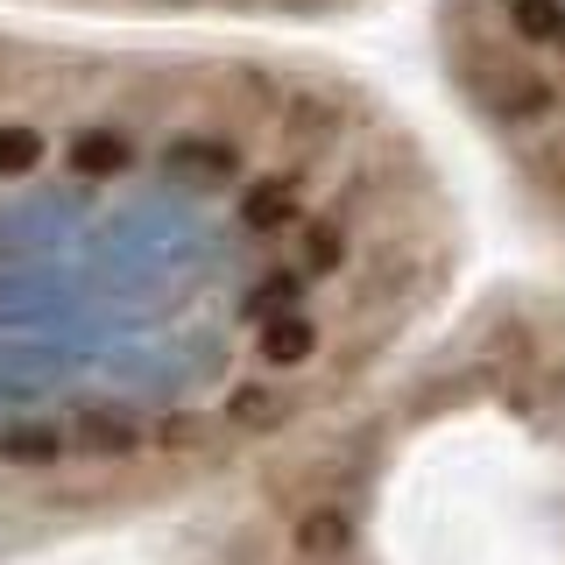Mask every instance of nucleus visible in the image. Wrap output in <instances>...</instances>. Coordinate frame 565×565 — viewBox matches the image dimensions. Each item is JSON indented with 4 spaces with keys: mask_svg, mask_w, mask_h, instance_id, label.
I'll use <instances>...</instances> for the list:
<instances>
[{
    "mask_svg": "<svg viewBox=\"0 0 565 565\" xmlns=\"http://www.w3.org/2000/svg\"><path fill=\"white\" fill-rule=\"evenodd\" d=\"M297 212H305V177H262L241 199V226L247 234H290Z\"/></svg>",
    "mask_w": 565,
    "mask_h": 565,
    "instance_id": "nucleus-1",
    "label": "nucleus"
},
{
    "mask_svg": "<svg viewBox=\"0 0 565 565\" xmlns=\"http://www.w3.org/2000/svg\"><path fill=\"white\" fill-rule=\"evenodd\" d=\"M43 156H50V141L29 120H0V177H29Z\"/></svg>",
    "mask_w": 565,
    "mask_h": 565,
    "instance_id": "nucleus-9",
    "label": "nucleus"
},
{
    "mask_svg": "<svg viewBox=\"0 0 565 565\" xmlns=\"http://www.w3.org/2000/svg\"><path fill=\"white\" fill-rule=\"evenodd\" d=\"M494 114H502V120H544V114H552V85L530 78V71H502V85H494Z\"/></svg>",
    "mask_w": 565,
    "mask_h": 565,
    "instance_id": "nucleus-7",
    "label": "nucleus"
},
{
    "mask_svg": "<svg viewBox=\"0 0 565 565\" xmlns=\"http://www.w3.org/2000/svg\"><path fill=\"white\" fill-rule=\"evenodd\" d=\"M297 552L305 558H326V552H353L347 523L332 516V509H318V516H305V530H297Z\"/></svg>",
    "mask_w": 565,
    "mask_h": 565,
    "instance_id": "nucleus-11",
    "label": "nucleus"
},
{
    "mask_svg": "<svg viewBox=\"0 0 565 565\" xmlns=\"http://www.w3.org/2000/svg\"><path fill=\"white\" fill-rule=\"evenodd\" d=\"M347 262V234L332 220H318V226H305V269H340Z\"/></svg>",
    "mask_w": 565,
    "mask_h": 565,
    "instance_id": "nucleus-12",
    "label": "nucleus"
},
{
    "mask_svg": "<svg viewBox=\"0 0 565 565\" xmlns=\"http://www.w3.org/2000/svg\"><path fill=\"white\" fill-rule=\"evenodd\" d=\"M311 347H318V326H311V318H297V311H269V318H262V353H269L276 367L311 361Z\"/></svg>",
    "mask_w": 565,
    "mask_h": 565,
    "instance_id": "nucleus-5",
    "label": "nucleus"
},
{
    "mask_svg": "<svg viewBox=\"0 0 565 565\" xmlns=\"http://www.w3.org/2000/svg\"><path fill=\"white\" fill-rule=\"evenodd\" d=\"M163 170L191 177V184H220V177H234V149L220 135H177L163 149Z\"/></svg>",
    "mask_w": 565,
    "mask_h": 565,
    "instance_id": "nucleus-2",
    "label": "nucleus"
},
{
    "mask_svg": "<svg viewBox=\"0 0 565 565\" xmlns=\"http://www.w3.org/2000/svg\"><path fill=\"white\" fill-rule=\"evenodd\" d=\"M509 22L523 43H558L565 35V0H509Z\"/></svg>",
    "mask_w": 565,
    "mask_h": 565,
    "instance_id": "nucleus-10",
    "label": "nucleus"
},
{
    "mask_svg": "<svg viewBox=\"0 0 565 565\" xmlns=\"http://www.w3.org/2000/svg\"><path fill=\"white\" fill-rule=\"evenodd\" d=\"M290 305H297V276H269V282H262V297H255L262 318H269V311H290Z\"/></svg>",
    "mask_w": 565,
    "mask_h": 565,
    "instance_id": "nucleus-13",
    "label": "nucleus"
},
{
    "mask_svg": "<svg viewBox=\"0 0 565 565\" xmlns=\"http://www.w3.org/2000/svg\"><path fill=\"white\" fill-rule=\"evenodd\" d=\"M282 417H290V396H282V388L241 382L234 396H226V424H241V431H276Z\"/></svg>",
    "mask_w": 565,
    "mask_h": 565,
    "instance_id": "nucleus-6",
    "label": "nucleus"
},
{
    "mask_svg": "<svg viewBox=\"0 0 565 565\" xmlns=\"http://www.w3.org/2000/svg\"><path fill=\"white\" fill-rule=\"evenodd\" d=\"M71 170L78 177H120L128 170V141L106 135V128H85L78 141H71Z\"/></svg>",
    "mask_w": 565,
    "mask_h": 565,
    "instance_id": "nucleus-8",
    "label": "nucleus"
},
{
    "mask_svg": "<svg viewBox=\"0 0 565 565\" xmlns=\"http://www.w3.org/2000/svg\"><path fill=\"white\" fill-rule=\"evenodd\" d=\"M64 446H71V431H57L50 417H29V424L0 431V459L8 467H50V459H64Z\"/></svg>",
    "mask_w": 565,
    "mask_h": 565,
    "instance_id": "nucleus-3",
    "label": "nucleus"
},
{
    "mask_svg": "<svg viewBox=\"0 0 565 565\" xmlns=\"http://www.w3.org/2000/svg\"><path fill=\"white\" fill-rule=\"evenodd\" d=\"M135 417H120V411H85L78 417V431H71V446H85L93 459H128L135 452Z\"/></svg>",
    "mask_w": 565,
    "mask_h": 565,
    "instance_id": "nucleus-4",
    "label": "nucleus"
}]
</instances>
